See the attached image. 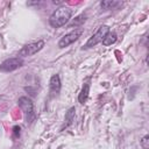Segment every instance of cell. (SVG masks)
Returning <instances> with one entry per match:
<instances>
[{"label": "cell", "mask_w": 149, "mask_h": 149, "mask_svg": "<svg viewBox=\"0 0 149 149\" xmlns=\"http://www.w3.org/2000/svg\"><path fill=\"white\" fill-rule=\"evenodd\" d=\"M72 16V9L66 6H62L57 8L49 17V24L52 28H59L65 26Z\"/></svg>", "instance_id": "1"}, {"label": "cell", "mask_w": 149, "mask_h": 149, "mask_svg": "<svg viewBox=\"0 0 149 149\" xmlns=\"http://www.w3.org/2000/svg\"><path fill=\"white\" fill-rule=\"evenodd\" d=\"M17 105L21 108V111L23 112L24 123L30 125L35 120V116H36L35 111H34V104H33L31 99L28 97H20L17 100Z\"/></svg>", "instance_id": "2"}, {"label": "cell", "mask_w": 149, "mask_h": 149, "mask_svg": "<svg viewBox=\"0 0 149 149\" xmlns=\"http://www.w3.org/2000/svg\"><path fill=\"white\" fill-rule=\"evenodd\" d=\"M108 33H109V28H108L107 26H100V27L98 28V30L88 38V41L85 43V45L83 47V49H90V48L97 45L98 43L102 42L104 38L106 37V35H107Z\"/></svg>", "instance_id": "3"}, {"label": "cell", "mask_w": 149, "mask_h": 149, "mask_svg": "<svg viewBox=\"0 0 149 149\" xmlns=\"http://www.w3.org/2000/svg\"><path fill=\"white\" fill-rule=\"evenodd\" d=\"M44 47V41H37V42H34V43H29L27 45H24L20 51H19V55L17 57L22 58V57H29V56H33L35 54H37L40 50H42V48Z\"/></svg>", "instance_id": "4"}, {"label": "cell", "mask_w": 149, "mask_h": 149, "mask_svg": "<svg viewBox=\"0 0 149 149\" xmlns=\"http://www.w3.org/2000/svg\"><path fill=\"white\" fill-rule=\"evenodd\" d=\"M83 34V29H74L68 34H65L59 41H58V48L63 49V48H66L69 47L70 44H72L74 41H77L80 35Z\"/></svg>", "instance_id": "5"}, {"label": "cell", "mask_w": 149, "mask_h": 149, "mask_svg": "<svg viewBox=\"0 0 149 149\" xmlns=\"http://www.w3.org/2000/svg\"><path fill=\"white\" fill-rule=\"evenodd\" d=\"M22 64H23V59L20 57L8 58L0 64V71L1 72H12V71H15L16 69L21 68Z\"/></svg>", "instance_id": "6"}, {"label": "cell", "mask_w": 149, "mask_h": 149, "mask_svg": "<svg viewBox=\"0 0 149 149\" xmlns=\"http://www.w3.org/2000/svg\"><path fill=\"white\" fill-rule=\"evenodd\" d=\"M62 84H61V78L59 74H52L50 80H49V88H50V93L52 94H58L61 91Z\"/></svg>", "instance_id": "7"}, {"label": "cell", "mask_w": 149, "mask_h": 149, "mask_svg": "<svg viewBox=\"0 0 149 149\" xmlns=\"http://www.w3.org/2000/svg\"><path fill=\"white\" fill-rule=\"evenodd\" d=\"M90 87H91V83H90V80H88V81H86V83L83 85L81 91H80V93L78 94V101H79L81 105H83V104H85V102H86V100H87V98H88Z\"/></svg>", "instance_id": "8"}, {"label": "cell", "mask_w": 149, "mask_h": 149, "mask_svg": "<svg viewBox=\"0 0 149 149\" xmlns=\"http://www.w3.org/2000/svg\"><path fill=\"white\" fill-rule=\"evenodd\" d=\"M74 115H76V108L74 107H70L64 116V125L62 126V129H64V127H69L70 125H72V122L74 121Z\"/></svg>", "instance_id": "9"}, {"label": "cell", "mask_w": 149, "mask_h": 149, "mask_svg": "<svg viewBox=\"0 0 149 149\" xmlns=\"http://www.w3.org/2000/svg\"><path fill=\"white\" fill-rule=\"evenodd\" d=\"M122 2L121 1H115V0H106V1H101L100 6L104 9H115L116 7L121 6Z\"/></svg>", "instance_id": "10"}, {"label": "cell", "mask_w": 149, "mask_h": 149, "mask_svg": "<svg viewBox=\"0 0 149 149\" xmlns=\"http://www.w3.org/2000/svg\"><path fill=\"white\" fill-rule=\"evenodd\" d=\"M116 40H118V36H116L115 33H108L101 43H102L105 47H108V45L114 44V43L116 42Z\"/></svg>", "instance_id": "11"}, {"label": "cell", "mask_w": 149, "mask_h": 149, "mask_svg": "<svg viewBox=\"0 0 149 149\" xmlns=\"http://www.w3.org/2000/svg\"><path fill=\"white\" fill-rule=\"evenodd\" d=\"M85 20H86V16H84V15H79V16H77V17L70 23V27H77V26H80L81 23L85 22Z\"/></svg>", "instance_id": "12"}, {"label": "cell", "mask_w": 149, "mask_h": 149, "mask_svg": "<svg viewBox=\"0 0 149 149\" xmlns=\"http://www.w3.org/2000/svg\"><path fill=\"white\" fill-rule=\"evenodd\" d=\"M140 143H141V147L143 149H149V136L148 135H144L142 137V140H141Z\"/></svg>", "instance_id": "13"}, {"label": "cell", "mask_w": 149, "mask_h": 149, "mask_svg": "<svg viewBox=\"0 0 149 149\" xmlns=\"http://www.w3.org/2000/svg\"><path fill=\"white\" fill-rule=\"evenodd\" d=\"M20 127L19 126H14L13 127V134H14V137H19L20 136Z\"/></svg>", "instance_id": "14"}]
</instances>
